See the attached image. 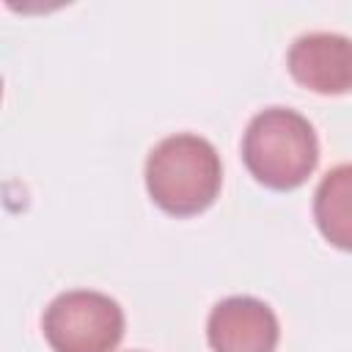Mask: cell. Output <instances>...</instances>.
<instances>
[{
    "label": "cell",
    "instance_id": "cell-2",
    "mask_svg": "<svg viewBox=\"0 0 352 352\" xmlns=\"http://www.w3.org/2000/svg\"><path fill=\"white\" fill-rule=\"evenodd\" d=\"M248 170L270 190H294L316 168L319 140L311 121L292 107H264L242 138Z\"/></svg>",
    "mask_w": 352,
    "mask_h": 352
},
{
    "label": "cell",
    "instance_id": "cell-1",
    "mask_svg": "<svg viewBox=\"0 0 352 352\" xmlns=\"http://www.w3.org/2000/svg\"><path fill=\"white\" fill-rule=\"evenodd\" d=\"M223 165L217 148L192 132L162 138L146 160V190L168 214L204 212L220 192Z\"/></svg>",
    "mask_w": 352,
    "mask_h": 352
},
{
    "label": "cell",
    "instance_id": "cell-3",
    "mask_svg": "<svg viewBox=\"0 0 352 352\" xmlns=\"http://www.w3.org/2000/svg\"><path fill=\"white\" fill-rule=\"evenodd\" d=\"M41 327L55 352H113L124 336V311L102 292L72 289L47 305Z\"/></svg>",
    "mask_w": 352,
    "mask_h": 352
},
{
    "label": "cell",
    "instance_id": "cell-4",
    "mask_svg": "<svg viewBox=\"0 0 352 352\" xmlns=\"http://www.w3.org/2000/svg\"><path fill=\"white\" fill-rule=\"evenodd\" d=\"M278 336L275 311L248 294L220 300L206 319V338L214 352H275Z\"/></svg>",
    "mask_w": 352,
    "mask_h": 352
},
{
    "label": "cell",
    "instance_id": "cell-5",
    "mask_svg": "<svg viewBox=\"0 0 352 352\" xmlns=\"http://www.w3.org/2000/svg\"><path fill=\"white\" fill-rule=\"evenodd\" d=\"M292 77L316 94L352 91V38L344 33H302L289 47Z\"/></svg>",
    "mask_w": 352,
    "mask_h": 352
},
{
    "label": "cell",
    "instance_id": "cell-6",
    "mask_svg": "<svg viewBox=\"0 0 352 352\" xmlns=\"http://www.w3.org/2000/svg\"><path fill=\"white\" fill-rule=\"evenodd\" d=\"M314 220L330 245L352 250V162L322 176L314 192Z\"/></svg>",
    "mask_w": 352,
    "mask_h": 352
}]
</instances>
